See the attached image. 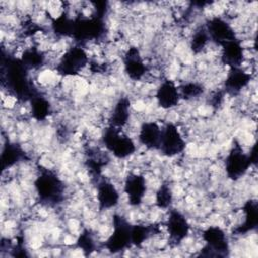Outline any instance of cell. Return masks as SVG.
<instances>
[{"label":"cell","instance_id":"obj_1","mask_svg":"<svg viewBox=\"0 0 258 258\" xmlns=\"http://www.w3.org/2000/svg\"><path fill=\"white\" fill-rule=\"evenodd\" d=\"M154 98L157 106L165 111L176 108L181 101L177 84L166 79L158 85Z\"/></svg>","mask_w":258,"mask_h":258}]
</instances>
